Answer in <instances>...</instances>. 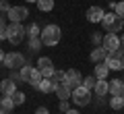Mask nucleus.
Instances as JSON below:
<instances>
[{
    "label": "nucleus",
    "mask_w": 124,
    "mask_h": 114,
    "mask_svg": "<svg viewBox=\"0 0 124 114\" xmlns=\"http://www.w3.org/2000/svg\"><path fill=\"white\" fill-rule=\"evenodd\" d=\"M41 42H44V46H48V48H54V46L60 42L62 37V29L58 25H54V23H50V25H46L44 29H41Z\"/></svg>",
    "instance_id": "nucleus-1"
},
{
    "label": "nucleus",
    "mask_w": 124,
    "mask_h": 114,
    "mask_svg": "<svg viewBox=\"0 0 124 114\" xmlns=\"http://www.w3.org/2000/svg\"><path fill=\"white\" fill-rule=\"evenodd\" d=\"M19 75H21L23 83H29L31 87H35V89H37V85H39V81L44 79V77H41V70L37 69V66H31V64H25Z\"/></svg>",
    "instance_id": "nucleus-2"
},
{
    "label": "nucleus",
    "mask_w": 124,
    "mask_h": 114,
    "mask_svg": "<svg viewBox=\"0 0 124 114\" xmlns=\"http://www.w3.org/2000/svg\"><path fill=\"white\" fill-rule=\"evenodd\" d=\"M25 37H27V29L23 27V23H8V27H6V40L13 46H19Z\"/></svg>",
    "instance_id": "nucleus-3"
},
{
    "label": "nucleus",
    "mask_w": 124,
    "mask_h": 114,
    "mask_svg": "<svg viewBox=\"0 0 124 114\" xmlns=\"http://www.w3.org/2000/svg\"><path fill=\"white\" fill-rule=\"evenodd\" d=\"M101 25H103V29H106L108 33H120L122 27H124V19H120L118 15L112 10V13H106V15H103Z\"/></svg>",
    "instance_id": "nucleus-4"
},
{
    "label": "nucleus",
    "mask_w": 124,
    "mask_h": 114,
    "mask_svg": "<svg viewBox=\"0 0 124 114\" xmlns=\"http://www.w3.org/2000/svg\"><path fill=\"white\" fill-rule=\"evenodd\" d=\"M70 100L75 102L77 106H87V104H91V89H87L85 85H79V87L72 89Z\"/></svg>",
    "instance_id": "nucleus-5"
},
{
    "label": "nucleus",
    "mask_w": 124,
    "mask_h": 114,
    "mask_svg": "<svg viewBox=\"0 0 124 114\" xmlns=\"http://www.w3.org/2000/svg\"><path fill=\"white\" fill-rule=\"evenodd\" d=\"M25 64H27V60H25V56H23L21 52H8L4 56V66H6V69H10V70L23 69Z\"/></svg>",
    "instance_id": "nucleus-6"
},
{
    "label": "nucleus",
    "mask_w": 124,
    "mask_h": 114,
    "mask_svg": "<svg viewBox=\"0 0 124 114\" xmlns=\"http://www.w3.org/2000/svg\"><path fill=\"white\" fill-rule=\"evenodd\" d=\"M29 17V9L27 6H10V10L6 13V19L10 23H23Z\"/></svg>",
    "instance_id": "nucleus-7"
},
{
    "label": "nucleus",
    "mask_w": 124,
    "mask_h": 114,
    "mask_svg": "<svg viewBox=\"0 0 124 114\" xmlns=\"http://www.w3.org/2000/svg\"><path fill=\"white\" fill-rule=\"evenodd\" d=\"M62 83L66 85V87L75 89V87H79V85H83V77H81V73L77 69H68V70H64V81H62Z\"/></svg>",
    "instance_id": "nucleus-8"
},
{
    "label": "nucleus",
    "mask_w": 124,
    "mask_h": 114,
    "mask_svg": "<svg viewBox=\"0 0 124 114\" xmlns=\"http://www.w3.org/2000/svg\"><path fill=\"white\" fill-rule=\"evenodd\" d=\"M106 64L110 66V70H124V54L120 52H110L106 58Z\"/></svg>",
    "instance_id": "nucleus-9"
},
{
    "label": "nucleus",
    "mask_w": 124,
    "mask_h": 114,
    "mask_svg": "<svg viewBox=\"0 0 124 114\" xmlns=\"http://www.w3.org/2000/svg\"><path fill=\"white\" fill-rule=\"evenodd\" d=\"M101 46L108 50V52H118V50L122 48L118 33H106V35H103V42H101Z\"/></svg>",
    "instance_id": "nucleus-10"
},
{
    "label": "nucleus",
    "mask_w": 124,
    "mask_h": 114,
    "mask_svg": "<svg viewBox=\"0 0 124 114\" xmlns=\"http://www.w3.org/2000/svg\"><path fill=\"white\" fill-rule=\"evenodd\" d=\"M108 54H110V52H108L103 46H95V48L91 50V54H89V58H91L93 64H97V62H106Z\"/></svg>",
    "instance_id": "nucleus-11"
},
{
    "label": "nucleus",
    "mask_w": 124,
    "mask_h": 114,
    "mask_svg": "<svg viewBox=\"0 0 124 114\" xmlns=\"http://www.w3.org/2000/svg\"><path fill=\"white\" fill-rule=\"evenodd\" d=\"M103 9L101 6H89L87 9V21L89 23H101V19H103Z\"/></svg>",
    "instance_id": "nucleus-12"
},
{
    "label": "nucleus",
    "mask_w": 124,
    "mask_h": 114,
    "mask_svg": "<svg viewBox=\"0 0 124 114\" xmlns=\"http://www.w3.org/2000/svg\"><path fill=\"white\" fill-rule=\"evenodd\" d=\"M17 91V83H15V79H2L0 81V93L2 96H13V93Z\"/></svg>",
    "instance_id": "nucleus-13"
},
{
    "label": "nucleus",
    "mask_w": 124,
    "mask_h": 114,
    "mask_svg": "<svg viewBox=\"0 0 124 114\" xmlns=\"http://www.w3.org/2000/svg\"><path fill=\"white\" fill-rule=\"evenodd\" d=\"M93 91H95V96H97V97H103L106 93H110V83H108L106 79H97Z\"/></svg>",
    "instance_id": "nucleus-14"
},
{
    "label": "nucleus",
    "mask_w": 124,
    "mask_h": 114,
    "mask_svg": "<svg viewBox=\"0 0 124 114\" xmlns=\"http://www.w3.org/2000/svg\"><path fill=\"white\" fill-rule=\"evenodd\" d=\"M54 91H56V96L60 97V100H68L70 93H72V89L66 87L64 83H54Z\"/></svg>",
    "instance_id": "nucleus-15"
},
{
    "label": "nucleus",
    "mask_w": 124,
    "mask_h": 114,
    "mask_svg": "<svg viewBox=\"0 0 124 114\" xmlns=\"http://www.w3.org/2000/svg\"><path fill=\"white\" fill-rule=\"evenodd\" d=\"M93 75L97 77V79H108V75H110V66L106 62H97L95 69H93Z\"/></svg>",
    "instance_id": "nucleus-16"
},
{
    "label": "nucleus",
    "mask_w": 124,
    "mask_h": 114,
    "mask_svg": "<svg viewBox=\"0 0 124 114\" xmlns=\"http://www.w3.org/2000/svg\"><path fill=\"white\" fill-rule=\"evenodd\" d=\"M110 93L112 96H124V81L122 79H112L110 81Z\"/></svg>",
    "instance_id": "nucleus-17"
},
{
    "label": "nucleus",
    "mask_w": 124,
    "mask_h": 114,
    "mask_svg": "<svg viewBox=\"0 0 124 114\" xmlns=\"http://www.w3.org/2000/svg\"><path fill=\"white\" fill-rule=\"evenodd\" d=\"M37 91H41V93H52L54 91V83H52V79H41L39 81V85H37Z\"/></svg>",
    "instance_id": "nucleus-18"
},
{
    "label": "nucleus",
    "mask_w": 124,
    "mask_h": 114,
    "mask_svg": "<svg viewBox=\"0 0 124 114\" xmlns=\"http://www.w3.org/2000/svg\"><path fill=\"white\" fill-rule=\"evenodd\" d=\"M15 108V102L10 96H2L0 97V110H6V112H10V110Z\"/></svg>",
    "instance_id": "nucleus-19"
},
{
    "label": "nucleus",
    "mask_w": 124,
    "mask_h": 114,
    "mask_svg": "<svg viewBox=\"0 0 124 114\" xmlns=\"http://www.w3.org/2000/svg\"><path fill=\"white\" fill-rule=\"evenodd\" d=\"M110 108H112V110H122V108H124V96H112Z\"/></svg>",
    "instance_id": "nucleus-20"
},
{
    "label": "nucleus",
    "mask_w": 124,
    "mask_h": 114,
    "mask_svg": "<svg viewBox=\"0 0 124 114\" xmlns=\"http://www.w3.org/2000/svg\"><path fill=\"white\" fill-rule=\"evenodd\" d=\"M35 4H37V9H39L41 13H50V10L54 9V0H37Z\"/></svg>",
    "instance_id": "nucleus-21"
},
{
    "label": "nucleus",
    "mask_w": 124,
    "mask_h": 114,
    "mask_svg": "<svg viewBox=\"0 0 124 114\" xmlns=\"http://www.w3.org/2000/svg\"><path fill=\"white\" fill-rule=\"evenodd\" d=\"M39 35H41V29L37 27V23H33V25L27 27V37H29V40H33V37H39Z\"/></svg>",
    "instance_id": "nucleus-22"
},
{
    "label": "nucleus",
    "mask_w": 124,
    "mask_h": 114,
    "mask_svg": "<svg viewBox=\"0 0 124 114\" xmlns=\"http://www.w3.org/2000/svg\"><path fill=\"white\" fill-rule=\"evenodd\" d=\"M41 46H44L41 37H33V40H29V50H31L33 54H35V52H39V50H41Z\"/></svg>",
    "instance_id": "nucleus-23"
},
{
    "label": "nucleus",
    "mask_w": 124,
    "mask_h": 114,
    "mask_svg": "<svg viewBox=\"0 0 124 114\" xmlns=\"http://www.w3.org/2000/svg\"><path fill=\"white\" fill-rule=\"evenodd\" d=\"M54 66V62L50 60L48 56H41V58H37V69L39 70H44V69H52Z\"/></svg>",
    "instance_id": "nucleus-24"
},
{
    "label": "nucleus",
    "mask_w": 124,
    "mask_h": 114,
    "mask_svg": "<svg viewBox=\"0 0 124 114\" xmlns=\"http://www.w3.org/2000/svg\"><path fill=\"white\" fill-rule=\"evenodd\" d=\"M10 97H13L15 106H21V104H25V100H27V96H25L23 91H19V89H17V91H15L13 96H10Z\"/></svg>",
    "instance_id": "nucleus-25"
},
{
    "label": "nucleus",
    "mask_w": 124,
    "mask_h": 114,
    "mask_svg": "<svg viewBox=\"0 0 124 114\" xmlns=\"http://www.w3.org/2000/svg\"><path fill=\"white\" fill-rule=\"evenodd\" d=\"M95 83H97V77H95V75H87V77L83 79V85L87 89H93V87H95Z\"/></svg>",
    "instance_id": "nucleus-26"
},
{
    "label": "nucleus",
    "mask_w": 124,
    "mask_h": 114,
    "mask_svg": "<svg viewBox=\"0 0 124 114\" xmlns=\"http://www.w3.org/2000/svg\"><path fill=\"white\" fill-rule=\"evenodd\" d=\"M6 27H8L6 17H0V40H6Z\"/></svg>",
    "instance_id": "nucleus-27"
},
{
    "label": "nucleus",
    "mask_w": 124,
    "mask_h": 114,
    "mask_svg": "<svg viewBox=\"0 0 124 114\" xmlns=\"http://www.w3.org/2000/svg\"><path fill=\"white\" fill-rule=\"evenodd\" d=\"M62 81H64V70H54L52 83H62Z\"/></svg>",
    "instance_id": "nucleus-28"
},
{
    "label": "nucleus",
    "mask_w": 124,
    "mask_h": 114,
    "mask_svg": "<svg viewBox=\"0 0 124 114\" xmlns=\"http://www.w3.org/2000/svg\"><path fill=\"white\" fill-rule=\"evenodd\" d=\"M114 13L118 15L120 19H124V0H122V2H116V9H114Z\"/></svg>",
    "instance_id": "nucleus-29"
},
{
    "label": "nucleus",
    "mask_w": 124,
    "mask_h": 114,
    "mask_svg": "<svg viewBox=\"0 0 124 114\" xmlns=\"http://www.w3.org/2000/svg\"><path fill=\"white\" fill-rule=\"evenodd\" d=\"M91 42L95 46H101V42H103V35L101 33H97V31H93V35H91Z\"/></svg>",
    "instance_id": "nucleus-30"
},
{
    "label": "nucleus",
    "mask_w": 124,
    "mask_h": 114,
    "mask_svg": "<svg viewBox=\"0 0 124 114\" xmlns=\"http://www.w3.org/2000/svg\"><path fill=\"white\" fill-rule=\"evenodd\" d=\"M66 110H70V106H68V100H60V112L64 114Z\"/></svg>",
    "instance_id": "nucleus-31"
},
{
    "label": "nucleus",
    "mask_w": 124,
    "mask_h": 114,
    "mask_svg": "<svg viewBox=\"0 0 124 114\" xmlns=\"http://www.w3.org/2000/svg\"><path fill=\"white\" fill-rule=\"evenodd\" d=\"M0 10H2V13H8L10 10V4L6 2V0H0Z\"/></svg>",
    "instance_id": "nucleus-32"
},
{
    "label": "nucleus",
    "mask_w": 124,
    "mask_h": 114,
    "mask_svg": "<svg viewBox=\"0 0 124 114\" xmlns=\"http://www.w3.org/2000/svg\"><path fill=\"white\" fill-rule=\"evenodd\" d=\"M35 114H50V110L46 108V106H39V108L35 110Z\"/></svg>",
    "instance_id": "nucleus-33"
},
{
    "label": "nucleus",
    "mask_w": 124,
    "mask_h": 114,
    "mask_svg": "<svg viewBox=\"0 0 124 114\" xmlns=\"http://www.w3.org/2000/svg\"><path fill=\"white\" fill-rule=\"evenodd\" d=\"M64 114H81V112H79V110H66Z\"/></svg>",
    "instance_id": "nucleus-34"
},
{
    "label": "nucleus",
    "mask_w": 124,
    "mask_h": 114,
    "mask_svg": "<svg viewBox=\"0 0 124 114\" xmlns=\"http://www.w3.org/2000/svg\"><path fill=\"white\" fill-rule=\"evenodd\" d=\"M4 56H6V54H4V50H0V62H4Z\"/></svg>",
    "instance_id": "nucleus-35"
},
{
    "label": "nucleus",
    "mask_w": 124,
    "mask_h": 114,
    "mask_svg": "<svg viewBox=\"0 0 124 114\" xmlns=\"http://www.w3.org/2000/svg\"><path fill=\"white\" fill-rule=\"evenodd\" d=\"M120 44H122V48H124V35H122V37H120Z\"/></svg>",
    "instance_id": "nucleus-36"
},
{
    "label": "nucleus",
    "mask_w": 124,
    "mask_h": 114,
    "mask_svg": "<svg viewBox=\"0 0 124 114\" xmlns=\"http://www.w3.org/2000/svg\"><path fill=\"white\" fill-rule=\"evenodd\" d=\"M0 114H8V112H6V110H0Z\"/></svg>",
    "instance_id": "nucleus-37"
},
{
    "label": "nucleus",
    "mask_w": 124,
    "mask_h": 114,
    "mask_svg": "<svg viewBox=\"0 0 124 114\" xmlns=\"http://www.w3.org/2000/svg\"><path fill=\"white\" fill-rule=\"evenodd\" d=\"M27 2H37V0H27Z\"/></svg>",
    "instance_id": "nucleus-38"
},
{
    "label": "nucleus",
    "mask_w": 124,
    "mask_h": 114,
    "mask_svg": "<svg viewBox=\"0 0 124 114\" xmlns=\"http://www.w3.org/2000/svg\"><path fill=\"white\" fill-rule=\"evenodd\" d=\"M120 52H122V54H124V48H120Z\"/></svg>",
    "instance_id": "nucleus-39"
},
{
    "label": "nucleus",
    "mask_w": 124,
    "mask_h": 114,
    "mask_svg": "<svg viewBox=\"0 0 124 114\" xmlns=\"http://www.w3.org/2000/svg\"><path fill=\"white\" fill-rule=\"evenodd\" d=\"M108 2H110V0H108Z\"/></svg>",
    "instance_id": "nucleus-40"
}]
</instances>
